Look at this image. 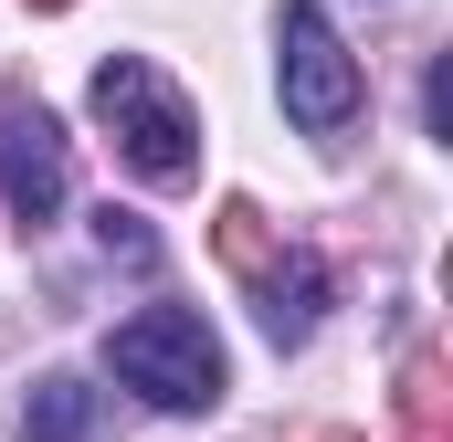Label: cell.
Returning <instances> with one entry per match:
<instances>
[{
	"mask_svg": "<svg viewBox=\"0 0 453 442\" xmlns=\"http://www.w3.org/2000/svg\"><path fill=\"white\" fill-rule=\"evenodd\" d=\"M96 116H106L116 158H127L148 190H180V179H201V116H190V95H180L158 64L116 53L106 74H96Z\"/></svg>",
	"mask_w": 453,
	"mask_h": 442,
	"instance_id": "6da1fadb",
	"label": "cell"
},
{
	"mask_svg": "<svg viewBox=\"0 0 453 442\" xmlns=\"http://www.w3.org/2000/svg\"><path fill=\"white\" fill-rule=\"evenodd\" d=\"M106 369L127 390H148L158 411H211L222 400V337L201 327L190 306H137L106 337Z\"/></svg>",
	"mask_w": 453,
	"mask_h": 442,
	"instance_id": "7a4b0ae2",
	"label": "cell"
},
{
	"mask_svg": "<svg viewBox=\"0 0 453 442\" xmlns=\"http://www.w3.org/2000/svg\"><path fill=\"white\" fill-rule=\"evenodd\" d=\"M285 116L306 137H338L358 116V53L338 42V21L317 0H285Z\"/></svg>",
	"mask_w": 453,
	"mask_h": 442,
	"instance_id": "3957f363",
	"label": "cell"
},
{
	"mask_svg": "<svg viewBox=\"0 0 453 442\" xmlns=\"http://www.w3.org/2000/svg\"><path fill=\"white\" fill-rule=\"evenodd\" d=\"M0 201H11L21 232H42L64 211V126L32 95H0Z\"/></svg>",
	"mask_w": 453,
	"mask_h": 442,
	"instance_id": "277c9868",
	"label": "cell"
},
{
	"mask_svg": "<svg viewBox=\"0 0 453 442\" xmlns=\"http://www.w3.org/2000/svg\"><path fill=\"white\" fill-rule=\"evenodd\" d=\"M253 316H264V337H274V347H306V337H317V316H327V263L285 242V253L253 274Z\"/></svg>",
	"mask_w": 453,
	"mask_h": 442,
	"instance_id": "5b68a950",
	"label": "cell"
},
{
	"mask_svg": "<svg viewBox=\"0 0 453 442\" xmlns=\"http://www.w3.org/2000/svg\"><path fill=\"white\" fill-rule=\"evenodd\" d=\"M401 442H453V358L443 347L401 358Z\"/></svg>",
	"mask_w": 453,
	"mask_h": 442,
	"instance_id": "8992f818",
	"label": "cell"
},
{
	"mask_svg": "<svg viewBox=\"0 0 453 442\" xmlns=\"http://www.w3.org/2000/svg\"><path fill=\"white\" fill-rule=\"evenodd\" d=\"M21 442H96V390L74 369H42L21 400Z\"/></svg>",
	"mask_w": 453,
	"mask_h": 442,
	"instance_id": "52a82bcc",
	"label": "cell"
},
{
	"mask_svg": "<svg viewBox=\"0 0 453 442\" xmlns=\"http://www.w3.org/2000/svg\"><path fill=\"white\" fill-rule=\"evenodd\" d=\"M211 242H222V263H232V274H242V285H253V274H264V263L285 253V232L264 221V201H242V190H232V201H222V221H211Z\"/></svg>",
	"mask_w": 453,
	"mask_h": 442,
	"instance_id": "ba28073f",
	"label": "cell"
},
{
	"mask_svg": "<svg viewBox=\"0 0 453 442\" xmlns=\"http://www.w3.org/2000/svg\"><path fill=\"white\" fill-rule=\"evenodd\" d=\"M96 242H106L116 263H137V274L158 263V232H148V221H137V211H116V201H106V211H96Z\"/></svg>",
	"mask_w": 453,
	"mask_h": 442,
	"instance_id": "9c48e42d",
	"label": "cell"
},
{
	"mask_svg": "<svg viewBox=\"0 0 453 442\" xmlns=\"http://www.w3.org/2000/svg\"><path fill=\"white\" fill-rule=\"evenodd\" d=\"M296 442H358V432H296Z\"/></svg>",
	"mask_w": 453,
	"mask_h": 442,
	"instance_id": "30bf717a",
	"label": "cell"
},
{
	"mask_svg": "<svg viewBox=\"0 0 453 442\" xmlns=\"http://www.w3.org/2000/svg\"><path fill=\"white\" fill-rule=\"evenodd\" d=\"M21 11H74V0H21Z\"/></svg>",
	"mask_w": 453,
	"mask_h": 442,
	"instance_id": "8fae6325",
	"label": "cell"
}]
</instances>
